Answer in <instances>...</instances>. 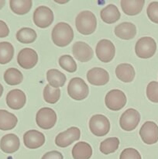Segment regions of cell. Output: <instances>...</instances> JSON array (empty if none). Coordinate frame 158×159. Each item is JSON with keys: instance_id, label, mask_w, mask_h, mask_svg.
<instances>
[{"instance_id": "1", "label": "cell", "mask_w": 158, "mask_h": 159, "mask_svg": "<svg viewBox=\"0 0 158 159\" xmlns=\"http://www.w3.org/2000/svg\"><path fill=\"white\" fill-rule=\"evenodd\" d=\"M52 40L57 47L68 46L74 39V31L68 23L64 22L58 23L54 27L51 34Z\"/></svg>"}, {"instance_id": "2", "label": "cell", "mask_w": 158, "mask_h": 159, "mask_svg": "<svg viewBox=\"0 0 158 159\" xmlns=\"http://www.w3.org/2000/svg\"><path fill=\"white\" fill-rule=\"evenodd\" d=\"M75 25L80 34L83 35H90L95 31L97 27V19L91 11H82L79 12L76 17Z\"/></svg>"}, {"instance_id": "3", "label": "cell", "mask_w": 158, "mask_h": 159, "mask_svg": "<svg viewBox=\"0 0 158 159\" xmlns=\"http://www.w3.org/2000/svg\"><path fill=\"white\" fill-rule=\"evenodd\" d=\"M68 93L74 100L81 101L88 97L89 89L83 79L75 77L71 79L68 83Z\"/></svg>"}, {"instance_id": "4", "label": "cell", "mask_w": 158, "mask_h": 159, "mask_svg": "<svg viewBox=\"0 0 158 159\" xmlns=\"http://www.w3.org/2000/svg\"><path fill=\"white\" fill-rule=\"evenodd\" d=\"M156 51V41L150 37H141L137 40L135 46V52L139 58H150L154 55Z\"/></svg>"}, {"instance_id": "5", "label": "cell", "mask_w": 158, "mask_h": 159, "mask_svg": "<svg viewBox=\"0 0 158 159\" xmlns=\"http://www.w3.org/2000/svg\"><path fill=\"white\" fill-rule=\"evenodd\" d=\"M89 129L95 136H105L110 130V122L104 115H94L89 120Z\"/></svg>"}, {"instance_id": "6", "label": "cell", "mask_w": 158, "mask_h": 159, "mask_svg": "<svg viewBox=\"0 0 158 159\" xmlns=\"http://www.w3.org/2000/svg\"><path fill=\"white\" fill-rule=\"evenodd\" d=\"M36 122L40 128L49 130L53 128L57 122V114L53 109L43 107L37 112Z\"/></svg>"}, {"instance_id": "7", "label": "cell", "mask_w": 158, "mask_h": 159, "mask_svg": "<svg viewBox=\"0 0 158 159\" xmlns=\"http://www.w3.org/2000/svg\"><path fill=\"white\" fill-rule=\"evenodd\" d=\"M127 102L125 93L119 89H112L108 92L105 98L107 108L112 111H119L125 106Z\"/></svg>"}, {"instance_id": "8", "label": "cell", "mask_w": 158, "mask_h": 159, "mask_svg": "<svg viewBox=\"0 0 158 159\" xmlns=\"http://www.w3.org/2000/svg\"><path fill=\"white\" fill-rule=\"evenodd\" d=\"M95 53L97 57L104 63L111 61L116 54V48L112 41L107 39L101 40L96 45Z\"/></svg>"}, {"instance_id": "9", "label": "cell", "mask_w": 158, "mask_h": 159, "mask_svg": "<svg viewBox=\"0 0 158 159\" xmlns=\"http://www.w3.org/2000/svg\"><path fill=\"white\" fill-rule=\"evenodd\" d=\"M140 121V114L136 110L129 108L121 116L119 124L121 128L125 131H132L137 127Z\"/></svg>"}, {"instance_id": "10", "label": "cell", "mask_w": 158, "mask_h": 159, "mask_svg": "<svg viewBox=\"0 0 158 159\" xmlns=\"http://www.w3.org/2000/svg\"><path fill=\"white\" fill-rule=\"evenodd\" d=\"M54 21V12L47 6L37 7L33 12V23L40 28H46Z\"/></svg>"}, {"instance_id": "11", "label": "cell", "mask_w": 158, "mask_h": 159, "mask_svg": "<svg viewBox=\"0 0 158 159\" xmlns=\"http://www.w3.org/2000/svg\"><path fill=\"white\" fill-rule=\"evenodd\" d=\"M80 138L81 130L77 127H72L57 134L55 138V144L60 148H67L74 141H78Z\"/></svg>"}, {"instance_id": "12", "label": "cell", "mask_w": 158, "mask_h": 159, "mask_svg": "<svg viewBox=\"0 0 158 159\" xmlns=\"http://www.w3.org/2000/svg\"><path fill=\"white\" fill-rule=\"evenodd\" d=\"M38 61V55L35 50L32 48H23L19 52L17 62L23 69H31L34 68Z\"/></svg>"}, {"instance_id": "13", "label": "cell", "mask_w": 158, "mask_h": 159, "mask_svg": "<svg viewBox=\"0 0 158 159\" xmlns=\"http://www.w3.org/2000/svg\"><path fill=\"white\" fill-rule=\"evenodd\" d=\"M139 136L145 144H156L158 141V126L153 121H147L139 130Z\"/></svg>"}, {"instance_id": "14", "label": "cell", "mask_w": 158, "mask_h": 159, "mask_svg": "<svg viewBox=\"0 0 158 159\" xmlns=\"http://www.w3.org/2000/svg\"><path fill=\"white\" fill-rule=\"evenodd\" d=\"M74 57L81 62H88L93 57V50L91 47L83 41H77L72 47Z\"/></svg>"}, {"instance_id": "15", "label": "cell", "mask_w": 158, "mask_h": 159, "mask_svg": "<svg viewBox=\"0 0 158 159\" xmlns=\"http://www.w3.org/2000/svg\"><path fill=\"white\" fill-rule=\"evenodd\" d=\"M23 143L27 148H39L44 144L45 136L43 133L36 130H28L23 135Z\"/></svg>"}, {"instance_id": "16", "label": "cell", "mask_w": 158, "mask_h": 159, "mask_svg": "<svg viewBox=\"0 0 158 159\" xmlns=\"http://www.w3.org/2000/svg\"><path fill=\"white\" fill-rule=\"evenodd\" d=\"M87 79L91 85L101 86L108 83L109 81V75L104 68H93L87 73Z\"/></svg>"}, {"instance_id": "17", "label": "cell", "mask_w": 158, "mask_h": 159, "mask_svg": "<svg viewBox=\"0 0 158 159\" xmlns=\"http://www.w3.org/2000/svg\"><path fill=\"white\" fill-rule=\"evenodd\" d=\"M6 104L12 110H20L26 104V94L20 89H12L6 96Z\"/></svg>"}, {"instance_id": "18", "label": "cell", "mask_w": 158, "mask_h": 159, "mask_svg": "<svg viewBox=\"0 0 158 159\" xmlns=\"http://www.w3.org/2000/svg\"><path fill=\"white\" fill-rule=\"evenodd\" d=\"M20 138L14 134H8L0 141V149L6 154H12L20 148Z\"/></svg>"}, {"instance_id": "19", "label": "cell", "mask_w": 158, "mask_h": 159, "mask_svg": "<svg viewBox=\"0 0 158 159\" xmlns=\"http://www.w3.org/2000/svg\"><path fill=\"white\" fill-rule=\"evenodd\" d=\"M115 34L116 37L122 40H131L136 34V27L133 23L123 22L115 28Z\"/></svg>"}, {"instance_id": "20", "label": "cell", "mask_w": 158, "mask_h": 159, "mask_svg": "<svg viewBox=\"0 0 158 159\" xmlns=\"http://www.w3.org/2000/svg\"><path fill=\"white\" fill-rule=\"evenodd\" d=\"M145 1L144 0H122L121 8L125 14L128 16H136L142 11Z\"/></svg>"}, {"instance_id": "21", "label": "cell", "mask_w": 158, "mask_h": 159, "mask_svg": "<svg viewBox=\"0 0 158 159\" xmlns=\"http://www.w3.org/2000/svg\"><path fill=\"white\" fill-rule=\"evenodd\" d=\"M116 75L122 82L128 83L133 82L136 73L133 67L130 64H120L116 68Z\"/></svg>"}, {"instance_id": "22", "label": "cell", "mask_w": 158, "mask_h": 159, "mask_svg": "<svg viewBox=\"0 0 158 159\" xmlns=\"http://www.w3.org/2000/svg\"><path fill=\"white\" fill-rule=\"evenodd\" d=\"M100 16L102 21L108 24H112L120 19L121 14L117 6L109 4L102 9Z\"/></svg>"}, {"instance_id": "23", "label": "cell", "mask_w": 158, "mask_h": 159, "mask_svg": "<svg viewBox=\"0 0 158 159\" xmlns=\"http://www.w3.org/2000/svg\"><path fill=\"white\" fill-rule=\"evenodd\" d=\"M71 153L74 159H90L92 155V148L89 144L81 141L73 147Z\"/></svg>"}, {"instance_id": "24", "label": "cell", "mask_w": 158, "mask_h": 159, "mask_svg": "<svg viewBox=\"0 0 158 159\" xmlns=\"http://www.w3.org/2000/svg\"><path fill=\"white\" fill-rule=\"evenodd\" d=\"M18 123L16 116L7 110H0V130H9L15 128Z\"/></svg>"}, {"instance_id": "25", "label": "cell", "mask_w": 158, "mask_h": 159, "mask_svg": "<svg viewBox=\"0 0 158 159\" xmlns=\"http://www.w3.org/2000/svg\"><path fill=\"white\" fill-rule=\"evenodd\" d=\"M46 80L51 87L59 89L64 85L66 82V76L57 69H50L46 72Z\"/></svg>"}, {"instance_id": "26", "label": "cell", "mask_w": 158, "mask_h": 159, "mask_svg": "<svg viewBox=\"0 0 158 159\" xmlns=\"http://www.w3.org/2000/svg\"><path fill=\"white\" fill-rule=\"evenodd\" d=\"M33 2L31 0H10L9 6L14 13L17 15H25L32 8Z\"/></svg>"}, {"instance_id": "27", "label": "cell", "mask_w": 158, "mask_h": 159, "mask_svg": "<svg viewBox=\"0 0 158 159\" xmlns=\"http://www.w3.org/2000/svg\"><path fill=\"white\" fill-rule=\"evenodd\" d=\"M4 80L9 85H17L23 80V75L21 71L15 68H8L4 73Z\"/></svg>"}, {"instance_id": "28", "label": "cell", "mask_w": 158, "mask_h": 159, "mask_svg": "<svg viewBox=\"0 0 158 159\" xmlns=\"http://www.w3.org/2000/svg\"><path fill=\"white\" fill-rule=\"evenodd\" d=\"M37 33L33 29L29 27H23L19 30L16 33V39L19 42L25 44L33 43L37 39Z\"/></svg>"}, {"instance_id": "29", "label": "cell", "mask_w": 158, "mask_h": 159, "mask_svg": "<svg viewBox=\"0 0 158 159\" xmlns=\"http://www.w3.org/2000/svg\"><path fill=\"white\" fill-rule=\"evenodd\" d=\"M14 55V48L9 42H0V65L11 61Z\"/></svg>"}, {"instance_id": "30", "label": "cell", "mask_w": 158, "mask_h": 159, "mask_svg": "<svg viewBox=\"0 0 158 159\" xmlns=\"http://www.w3.org/2000/svg\"><path fill=\"white\" fill-rule=\"evenodd\" d=\"M119 146V140L117 138H109L104 140L100 144V152L104 155H109L116 152Z\"/></svg>"}, {"instance_id": "31", "label": "cell", "mask_w": 158, "mask_h": 159, "mask_svg": "<svg viewBox=\"0 0 158 159\" xmlns=\"http://www.w3.org/2000/svg\"><path fill=\"white\" fill-rule=\"evenodd\" d=\"M60 97V89H55L50 85H46L43 89V99L45 102L50 104H54L57 102Z\"/></svg>"}, {"instance_id": "32", "label": "cell", "mask_w": 158, "mask_h": 159, "mask_svg": "<svg viewBox=\"0 0 158 159\" xmlns=\"http://www.w3.org/2000/svg\"><path fill=\"white\" fill-rule=\"evenodd\" d=\"M59 65L60 68H63L68 72H75L77 71V64L73 57L70 55H62L59 58Z\"/></svg>"}, {"instance_id": "33", "label": "cell", "mask_w": 158, "mask_h": 159, "mask_svg": "<svg viewBox=\"0 0 158 159\" xmlns=\"http://www.w3.org/2000/svg\"><path fill=\"white\" fill-rule=\"evenodd\" d=\"M147 96L151 102L158 103V82H150L147 87Z\"/></svg>"}, {"instance_id": "34", "label": "cell", "mask_w": 158, "mask_h": 159, "mask_svg": "<svg viewBox=\"0 0 158 159\" xmlns=\"http://www.w3.org/2000/svg\"><path fill=\"white\" fill-rule=\"evenodd\" d=\"M147 13L153 23L158 24V2H152L149 4Z\"/></svg>"}, {"instance_id": "35", "label": "cell", "mask_w": 158, "mask_h": 159, "mask_svg": "<svg viewBox=\"0 0 158 159\" xmlns=\"http://www.w3.org/2000/svg\"><path fill=\"white\" fill-rule=\"evenodd\" d=\"M119 159H142L139 152L134 148H125L121 153Z\"/></svg>"}, {"instance_id": "36", "label": "cell", "mask_w": 158, "mask_h": 159, "mask_svg": "<svg viewBox=\"0 0 158 159\" xmlns=\"http://www.w3.org/2000/svg\"><path fill=\"white\" fill-rule=\"evenodd\" d=\"M41 159H64L63 155L57 151H51L44 154Z\"/></svg>"}, {"instance_id": "37", "label": "cell", "mask_w": 158, "mask_h": 159, "mask_svg": "<svg viewBox=\"0 0 158 159\" xmlns=\"http://www.w3.org/2000/svg\"><path fill=\"white\" fill-rule=\"evenodd\" d=\"M9 34V29L8 25L2 20H0V38L8 37Z\"/></svg>"}, {"instance_id": "38", "label": "cell", "mask_w": 158, "mask_h": 159, "mask_svg": "<svg viewBox=\"0 0 158 159\" xmlns=\"http://www.w3.org/2000/svg\"><path fill=\"white\" fill-rule=\"evenodd\" d=\"M5 4H6V1L5 0H0V9H2Z\"/></svg>"}, {"instance_id": "39", "label": "cell", "mask_w": 158, "mask_h": 159, "mask_svg": "<svg viewBox=\"0 0 158 159\" xmlns=\"http://www.w3.org/2000/svg\"><path fill=\"white\" fill-rule=\"evenodd\" d=\"M2 93H3V86L0 84V98H1V96H2Z\"/></svg>"}]
</instances>
